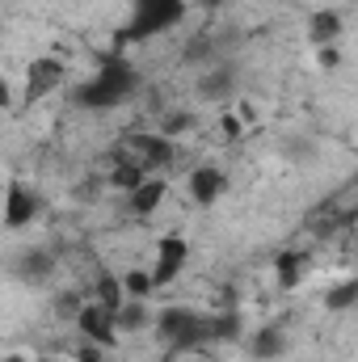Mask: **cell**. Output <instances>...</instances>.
<instances>
[{"instance_id":"1","label":"cell","mask_w":358,"mask_h":362,"mask_svg":"<svg viewBox=\"0 0 358 362\" xmlns=\"http://www.w3.org/2000/svg\"><path fill=\"white\" fill-rule=\"evenodd\" d=\"M139 81H144V76H139L127 59H105L89 81H81V85L72 89V105L93 110V114L118 110L122 101H131V97L139 93Z\"/></svg>"},{"instance_id":"2","label":"cell","mask_w":358,"mask_h":362,"mask_svg":"<svg viewBox=\"0 0 358 362\" xmlns=\"http://www.w3.org/2000/svg\"><path fill=\"white\" fill-rule=\"evenodd\" d=\"M156 337L173 358V354H185V350L211 346L215 329H211V316H202L194 308H165V312H156Z\"/></svg>"},{"instance_id":"3","label":"cell","mask_w":358,"mask_h":362,"mask_svg":"<svg viewBox=\"0 0 358 362\" xmlns=\"http://www.w3.org/2000/svg\"><path fill=\"white\" fill-rule=\"evenodd\" d=\"M185 21V0H131V21L122 30V42H148L156 34H169Z\"/></svg>"},{"instance_id":"4","label":"cell","mask_w":358,"mask_h":362,"mask_svg":"<svg viewBox=\"0 0 358 362\" xmlns=\"http://www.w3.org/2000/svg\"><path fill=\"white\" fill-rule=\"evenodd\" d=\"M76 329H81V337H85V341L101 346V350H114V346H118V333H122V329H118V316H114L105 303H97V299L81 308Z\"/></svg>"},{"instance_id":"5","label":"cell","mask_w":358,"mask_h":362,"mask_svg":"<svg viewBox=\"0 0 358 362\" xmlns=\"http://www.w3.org/2000/svg\"><path fill=\"white\" fill-rule=\"evenodd\" d=\"M42 211V198L34 194V189H25L21 181H13L8 185V194H4V228L8 232H17V228H25V223H34V215Z\"/></svg>"},{"instance_id":"6","label":"cell","mask_w":358,"mask_h":362,"mask_svg":"<svg viewBox=\"0 0 358 362\" xmlns=\"http://www.w3.org/2000/svg\"><path fill=\"white\" fill-rule=\"evenodd\" d=\"M185 262H190V245H185L181 236H165V240L156 245V266H152L156 286H169V282L185 270Z\"/></svg>"},{"instance_id":"7","label":"cell","mask_w":358,"mask_h":362,"mask_svg":"<svg viewBox=\"0 0 358 362\" xmlns=\"http://www.w3.org/2000/svg\"><path fill=\"white\" fill-rule=\"evenodd\" d=\"M64 64L59 59H51V55H42V59H34L30 68H25V97L30 101H38V97H47V93H55L64 85Z\"/></svg>"},{"instance_id":"8","label":"cell","mask_w":358,"mask_h":362,"mask_svg":"<svg viewBox=\"0 0 358 362\" xmlns=\"http://www.w3.org/2000/svg\"><path fill=\"white\" fill-rule=\"evenodd\" d=\"M13 278L17 282H30V286H38V282H47L51 274H55V253L51 249H21L17 257H13Z\"/></svg>"},{"instance_id":"9","label":"cell","mask_w":358,"mask_h":362,"mask_svg":"<svg viewBox=\"0 0 358 362\" xmlns=\"http://www.w3.org/2000/svg\"><path fill=\"white\" fill-rule=\"evenodd\" d=\"M131 160H139L144 169H169L173 165V139L169 135H131Z\"/></svg>"},{"instance_id":"10","label":"cell","mask_w":358,"mask_h":362,"mask_svg":"<svg viewBox=\"0 0 358 362\" xmlns=\"http://www.w3.org/2000/svg\"><path fill=\"white\" fill-rule=\"evenodd\" d=\"M287 354V333L282 325H262L253 337H249V358L253 362H274Z\"/></svg>"},{"instance_id":"11","label":"cell","mask_w":358,"mask_h":362,"mask_svg":"<svg viewBox=\"0 0 358 362\" xmlns=\"http://www.w3.org/2000/svg\"><path fill=\"white\" fill-rule=\"evenodd\" d=\"M342 30H346V21H342L337 8H316V13L308 17V38H312L316 47H337Z\"/></svg>"},{"instance_id":"12","label":"cell","mask_w":358,"mask_h":362,"mask_svg":"<svg viewBox=\"0 0 358 362\" xmlns=\"http://www.w3.org/2000/svg\"><path fill=\"white\" fill-rule=\"evenodd\" d=\"M219 194H224V173H219L215 165H198V169L190 173V198H194L198 206H211Z\"/></svg>"},{"instance_id":"13","label":"cell","mask_w":358,"mask_h":362,"mask_svg":"<svg viewBox=\"0 0 358 362\" xmlns=\"http://www.w3.org/2000/svg\"><path fill=\"white\" fill-rule=\"evenodd\" d=\"M114 316H118V329H122V333H144V329H156V312L148 308V299H127Z\"/></svg>"},{"instance_id":"14","label":"cell","mask_w":358,"mask_h":362,"mask_svg":"<svg viewBox=\"0 0 358 362\" xmlns=\"http://www.w3.org/2000/svg\"><path fill=\"white\" fill-rule=\"evenodd\" d=\"M232 93H236V72L232 68H215V72H207L198 81V97L202 101H228Z\"/></svg>"},{"instance_id":"15","label":"cell","mask_w":358,"mask_h":362,"mask_svg":"<svg viewBox=\"0 0 358 362\" xmlns=\"http://www.w3.org/2000/svg\"><path fill=\"white\" fill-rule=\"evenodd\" d=\"M304 266H308V257L299 253V249H282L278 257H274V270H278V286H299L304 282Z\"/></svg>"},{"instance_id":"16","label":"cell","mask_w":358,"mask_h":362,"mask_svg":"<svg viewBox=\"0 0 358 362\" xmlns=\"http://www.w3.org/2000/svg\"><path fill=\"white\" fill-rule=\"evenodd\" d=\"M93 295H97V303H105L110 312H118L122 303H127V286H122V278L110 270L97 274V282H93Z\"/></svg>"},{"instance_id":"17","label":"cell","mask_w":358,"mask_h":362,"mask_svg":"<svg viewBox=\"0 0 358 362\" xmlns=\"http://www.w3.org/2000/svg\"><path fill=\"white\" fill-rule=\"evenodd\" d=\"M161 202H165V181H144L139 189H131V211L139 219H148Z\"/></svg>"},{"instance_id":"18","label":"cell","mask_w":358,"mask_h":362,"mask_svg":"<svg viewBox=\"0 0 358 362\" xmlns=\"http://www.w3.org/2000/svg\"><path fill=\"white\" fill-rule=\"evenodd\" d=\"M325 308L329 312H350V308H358V278H346V282L329 286L325 291Z\"/></svg>"},{"instance_id":"19","label":"cell","mask_w":358,"mask_h":362,"mask_svg":"<svg viewBox=\"0 0 358 362\" xmlns=\"http://www.w3.org/2000/svg\"><path fill=\"white\" fill-rule=\"evenodd\" d=\"M144 173H148V169H144L139 160H118V165H114V173H110V181H114L118 189H127V194H131V189H139V185L148 181Z\"/></svg>"},{"instance_id":"20","label":"cell","mask_w":358,"mask_h":362,"mask_svg":"<svg viewBox=\"0 0 358 362\" xmlns=\"http://www.w3.org/2000/svg\"><path fill=\"white\" fill-rule=\"evenodd\" d=\"M211 329H215V341H236L245 333V320H241V312H219V316H211Z\"/></svg>"},{"instance_id":"21","label":"cell","mask_w":358,"mask_h":362,"mask_svg":"<svg viewBox=\"0 0 358 362\" xmlns=\"http://www.w3.org/2000/svg\"><path fill=\"white\" fill-rule=\"evenodd\" d=\"M122 286H127V299H148L156 291V278H152V270H127Z\"/></svg>"},{"instance_id":"22","label":"cell","mask_w":358,"mask_h":362,"mask_svg":"<svg viewBox=\"0 0 358 362\" xmlns=\"http://www.w3.org/2000/svg\"><path fill=\"white\" fill-rule=\"evenodd\" d=\"M194 127V114L190 110H173V114H165V122H161V135H169V139H178Z\"/></svg>"},{"instance_id":"23","label":"cell","mask_w":358,"mask_h":362,"mask_svg":"<svg viewBox=\"0 0 358 362\" xmlns=\"http://www.w3.org/2000/svg\"><path fill=\"white\" fill-rule=\"evenodd\" d=\"M76 362H105V350H101V346H93V341H85V346L76 350Z\"/></svg>"},{"instance_id":"24","label":"cell","mask_w":358,"mask_h":362,"mask_svg":"<svg viewBox=\"0 0 358 362\" xmlns=\"http://www.w3.org/2000/svg\"><path fill=\"white\" fill-rule=\"evenodd\" d=\"M342 64V51L337 47H321V68H337Z\"/></svg>"},{"instance_id":"25","label":"cell","mask_w":358,"mask_h":362,"mask_svg":"<svg viewBox=\"0 0 358 362\" xmlns=\"http://www.w3.org/2000/svg\"><path fill=\"white\" fill-rule=\"evenodd\" d=\"M224 135H228V139H241V122H236L232 114H224Z\"/></svg>"},{"instance_id":"26","label":"cell","mask_w":358,"mask_h":362,"mask_svg":"<svg viewBox=\"0 0 358 362\" xmlns=\"http://www.w3.org/2000/svg\"><path fill=\"white\" fill-rule=\"evenodd\" d=\"M4 362H30V358H25V354H8Z\"/></svg>"},{"instance_id":"27","label":"cell","mask_w":358,"mask_h":362,"mask_svg":"<svg viewBox=\"0 0 358 362\" xmlns=\"http://www.w3.org/2000/svg\"><path fill=\"white\" fill-rule=\"evenodd\" d=\"M185 362H202V358H185Z\"/></svg>"},{"instance_id":"28","label":"cell","mask_w":358,"mask_h":362,"mask_svg":"<svg viewBox=\"0 0 358 362\" xmlns=\"http://www.w3.org/2000/svg\"><path fill=\"white\" fill-rule=\"evenodd\" d=\"M38 362H55V358H38Z\"/></svg>"}]
</instances>
